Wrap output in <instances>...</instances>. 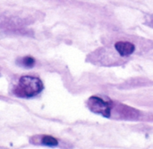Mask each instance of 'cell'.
<instances>
[{
  "label": "cell",
  "mask_w": 153,
  "mask_h": 149,
  "mask_svg": "<svg viewBox=\"0 0 153 149\" xmlns=\"http://www.w3.org/2000/svg\"><path fill=\"white\" fill-rule=\"evenodd\" d=\"M115 49L121 56H129L135 51V46L129 41H117L115 44Z\"/></svg>",
  "instance_id": "3"
},
{
  "label": "cell",
  "mask_w": 153,
  "mask_h": 149,
  "mask_svg": "<svg viewBox=\"0 0 153 149\" xmlns=\"http://www.w3.org/2000/svg\"><path fill=\"white\" fill-rule=\"evenodd\" d=\"M44 89L42 80L33 76H22L19 80L13 93L18 97L30 98L39 95Z\"/></svg>",
  "instance_id": "1"
},
{
  "label": "cell",
  "mask_w": 153,
  "mask_h": 149,
  "mask_svg": "<svg viewBox=\"0 0 153 149\" xmlns=\"http://www.w3.org/2000/svg\"><path fill=\"white\" fill-rule=\"evenodd\" d=\"M41 144L45 145V146H48V147H56L58 145V140L56 139H55L52 136H43L41 138L40 140Z\"/></svg>",
  "instance_id": "5"
},
{
  "label": "cell",
  "mask_w": 153,
  "mask_h": 149,
  "mask_svg": "<svg viewBox=\"0 0 153 149\" xmlns=\"http://www.w3.org/2000/svg\"><path fill=\"white\" fill-rule=\"evenodd\" d=\"M88 106L90 110L95 114L103 115L105 117H110L113 104L111 100L104 99L100 97H91L88 100Z\"/></svg>",
  "instance_id": "2"
},
{
  "label": "cell",
  "mask_w": 153,
  "mask_h": 149,
  "mask_svg": "<svg viewBox=\"0 0 153 149\" xmlns=\"http://www.w3.org/2000/svg\"><path fill=\"white\" fill-rule=\"evenodd\" d=\"M19 62H20L21 65H22L26 68H32L35 65L36 60L32 56L27 55V56H24V57L19 59Z\"/></svg>",
  "instance_id": "4"
}]
</instances>
